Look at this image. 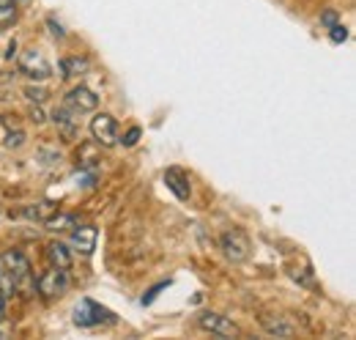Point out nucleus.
Here are the masks:
<instances>
[{
    "label": "nucleus",
    "mask_w": 356,
    "mask_h": 340,
    "mask_svg": "<svg viewBox=\"0 0 356 340\" xmlns=\"http://www.w3.org/2000/svg\"><path fill=\"white\" fill-rule=\"evenodd\" d=\"M47 261H49V266H58V269H72V263H74L72 250L63 242H49L47 245Z\"/></svg>",
    "instance_id": "9d476101"
},
{
    "label": "nucleus",
    "mask_w": 356,
    "mask_h": 340,
    "mask_svg": "<svg viewBox=\"0 0 356 340\" xmlns=\"http://www.w3.org/2000/svg\"><path fill=\"white\" fill-rule=\"evenodd\" d=\"M0 266L11 275L14 288H19V291H36V283L31 280V263H28V258L19 253V250H6V253L0 255Z\"/></svg>",
    "instance_id": "f257e3e1"
},
{
    "label": "nucleus",
    "mask_w": 356,
    "mask_h": 340,
    "mask_svg": "<svg viewBox=\"0 0 356 340\" xmlns=\"http://www.w3.org/2000/svg\"><path fill=\"white\" fill-rule=\"evenodd\" d=\"M264 327H266L268 335H277V338H291V335H293V327H291L288 321H282V318H277V321H266Z\"/></svg>",
    "instance_id": "dca6fc26"
},
{
    "label": "nucleus",
    "mask_w": 356,
    "mask_h": 340,
    "mask_svg": "<svg viewBox=\"0 0 356 340\" xmlns=\"http://www.w3.org/2000/svg\"><path fill=\"white\" fill-rule=\"evenodd\" d=\"M36 291L44 299H58L69 291V269H58L49 266L47 272H42L36 277Z\"/></svg>",
    "instance_id": "7ed1b4c3"
},
{
    "label": "nucleus",
    "mask_w": 356,
    "mask_h": 340,
    "mask_svg": "<svg viewBox=\"0 0 356 340\" xmlns=\"http://www.w3.org/2000/svg\"><path fill=\"white\" fill-rule=\"evenodd\" d=\"M72 116H74V113H72L69 107H60V110H55V113H52V121L60 127V132H63L66 137H72V134H74V118H72Z\"/></svg>",
    "instance_id": "2eb2a0df"
},
{
    "label": "nucleus",
    "mask_w": 356,
    "mask_h": 340,
    "mask_svg": "<svg viewBox=\"0 0 356 340\" xmlns=\"http://www.w3.org/2000/svg\"><path fill=\"white\" fill-rule=\"evenodd\" d=\"M165 184H168V190L176 195L178 201H186L189 192H192V190H189V178H186L178 168H170L168 173H165Z\"/></svg>",
    "instance_id": "9b49d317"
},
{
    "label": "nucleus",
    "mask_w": 356,
    "mask_h": 340,
    "mask_svg": "<svg viewBox=\"0 0 356 340\" xmlns=\"http://www.w3.org/2000/svg\"><path fill=\"white\" fill-rule=\"evenodd\" d=\"M90 137L99 143V146H113L115 140H118V121H115V116H110V113H96L93 118H90Z\"/></svg>",
    "instance_id": "423d86ee"
},
{
    "label": "nucleus",
    "mask_w": 356,
    "mask_h": 340,
    "mask_svg": "<svg viewBox=\"0 0 356 340\" xmlns=\"http://www.w3.org/2000/svg\"><path fill=\"white\" fill-rule=\"evenodd\" d=\"M3 316H6V297L0 294V318H3Z\"/></svg>",
    "instance_id": "5701e85b"
},
{
    "label": "nucleus",
    "mask_w": 356,
    "mask_h": 340,
    "mask_svg": "<svg viewBox=\"0 0 356 340\" xmlns=\"http://www.w3.org/2000/svg\"><path fill=\"white\" fill-rule=\"evenodd\" d=\"M220 247H222L225 258L233 261V263H241V261L250 258V239H247V233L238 231V228L225 231L222 239H220Z\"/></svg>",
    "instance_id": "20e7f679"
},
{
    "label": "nucleus",
    "mask_w": 356,
    "mask_h": 340,
    "mask_svg": "<svg viewBox=\"0 0 356 340\" xmlns=\"http://www.w3.org/2000/svg\"><path fill=\"white\" fill-rule=\"evenodd\" d=\"M96 239H99V233H96L93 225H74L72 228V247L77 253L90 255L96 250Z\"/></svg>",
    "instance_id": "1a4fd4ad"
},
{
    "label": "nucleus",
    "mask_w": 356,
    "mask_h": 340,
    "mask_svg": "<svg viewBox=\"0 0 356 340\" xmlns=\"http://www.w3.org/2000/svg\"><path fill=\"white\" fill-rule=\"evenodd\" d=\"M17 3H19V0H17Z\"/></svg>",
    "instance_id": "393cba45"
},
{
    "label": "nucleus",
    "mask_w": 356,
    "mask_h": 340,
    "mask_svg": "<svg viewBox=\"0 0 356 340\" xmlns=\"http://www.w3.org/2000/svg\"><path fill=\"white\" fill-rule=\"evenodd\" d=\"M19 72H22L25 77H31V80H47V77H52L49 61H47L42 52H36V49L22 52V58H19Z\"/></svg>",
    "instance_id": "0eeeda50"
},
{
    "label": "nucleus",
    "mask_w": 356,
    "mask_h": 340,
    "mask_svg": "<svg viewBox=\"0 0 356 340\" xmlns=\"http://www.w3.org/2000/svg\"><path fill=\"white\" fill-rule=\"evenodd\" d=\"M137 140H140V127H132L129 132H127V134H124V140H121V143H124L127 148H132Z\"/></svg>",
    "instance_id": "6ab92c4d"
},
{
    "label": "nucleus",
    "mask_w": 356,
    "mask_h": 340,
    "mask_svg": "<svg viewBox=\"0 0 356 340\" xmlns=\"http://www.w3.org/2000/svg\"><path fill=\"white\" fill-rule=\"evenodd\" d=\"M197 327L206 330V332H211V335H217V338H238L241 335V330L230 318H225L220 313H211V310H206V313L197 316Z\"/></svg>",
    "instance_id": "39448f33"
},
{
    "label": "nucleus",
    "mask_w": 356,
    "mask_h": 340,
    "mask_svg": "<svg viewBox=\"0 0 356 340\" xmlns=\"http://www.w3.org/2000/svg\"><path fill=\"white\" fill-rule=\"evenodd\" d=\"M44 225H47V231H52V233H63V231H72V228L77 225V217H74V214L58 212V214H52V217H47Z\"/></svg>",
    "instance_id": "ddd939ff"
},
{
    "label": "nucleus",
    "mask_w": 356,
    "mask_h": 340,
    "mask_svg": "<svg viewBox=\"0 0 356 340\" xmlns=\"http://www.w3.org/2000/svg\"><path fill=\"white\" fill-rule=\"evenodd\" d=\"M19 20V3L17 0H0V31L11 28Z\"/></svg>",
    "instance_id": "4468645a"
},
{
    "label": "nucleus",
    "mask_w": 356,
    "mask_h": 340,
    "mask_svg": "<svg viewBox=\"0 0 356 340\" xmlns=\"http://www.w3.org/2000/svg\"><path fill=\"white\" fill-rule=\"evenodd\" d=\"M0 272H3V266H0Z\"/></svg>",
    "instance_id": "b1692460"
},
{
    "label": "nucleus",
    "mask_w": 356,
    "mask_h": 340,
    "mask_svg": "<svg viewBox=\"0 0 356 340\" xmlns=\"http://www.w3.org/2000/svg\"><path fill=\"white\" fill-rule=\"evenodd\" d=\"M88 69H90V61L88 58H80V55H69V58L60 61L63 77H80V75H86Z\"/></svg>",
    "instance_id": "f8f14e48"
},
{
    "label": "nucleus",
    "mask_w": 356,
    "mask_h": 340,
    "mask_svg": "<svg viewBox=\"0 0 356 340\" xmlns=\"http://www.w3.org/2000/svg\"><path fill=\"white\" fill-rule=\"evenodd\" d=\"M72 321H74L77 327H83V330H90V327H102V324L115 321V316H113V310H107L104 304H99V302H93V299H80V302L74 304Z\"/></svg>",
    "instance_id": "f03ea898"
},
{
    "label": "nucleus",
    "mask_w": 356,
    "mask_h": 340,
    "mask_svg": "<svg viewBox=\"0 0 356 340\" xmlns=\"http://www.w3.org/2000/svg\"><path fill=\"white\" fill-rule=\"evenodd\" d=\"M25 96H28L31 102H36V105L47 102V91L44 88H36V85H28V88H25Z\"/></svg>",
    "instance_id": "a211bd4d"
},
{
    "label": "nucleus",
    "mask_w": 356,
    "mask_h": 340,
    "mask_svg": "<svg viewBox=\"0 0 356 340\" xmlns=\"http://www.w3.org/2000/svg\"><path fill=\"white\" fill-rule=\"evenodd\" d=\"M334 22H337V11H334V8H329V11H323V14H321V25L332 28Z\"/></svg>",
    "instance_id": "aec40b11"
},
{
    "label": "nucleus",
    "mask_w": 356,
    "mask_h": 340,
    "mask_svg": "<svg viewBox=\"0 0 356 340\" xmlns=\"http://www.w3.org/2000/svg\"><path fill=\"white\" fill-rule=\"evenodd\" d=\"M47 25L52 28V36H58V39H63V36H66V33H63V28H60V25H55V20H47Z\"/></svg>",
    "instance_id": "412c9836"
},
{
    "label": "nucleus",
    "mask_w": 356,
    "mask_h": 340,
    "mask_svg": "<svg viewBox=\"0 0 356 340\" xmlns=\"http://www.w3.org/2000/svg\"><path fill=\"white\" fill-rule=\"evenodd\" d=\"M66 107L72 110V113H93L96 107H99V96L86 88V85H74L69 93H66Z\"/></svg>",
    "instance_id": "6e6552de"
},
{
    "label": "nucleus",
    "mask_w": 356,
    "mask_h": 340,
    "mask_svg": "<svg viewBox=\"0 0 356 340\" xmlns=\"http://www.w3.org/2000/svg\"><path fill=\"white\" fill-rule=\"evenodd\" d=\"M329 39H332V44H343L348 39V28L340 25V22H334V25L329 28Z\"/></svg>",
    "instance_id": "f3484780"
},
{
    "label": "nucleus",
    "mask_w": 356,
    "mask_h": 340,
    "mask_svg": "<svg viewBox=\"0 0 356 340\" xmlns=\"http://www.w3.org/2000/svg\"><path fill=\"white\" fill-rule=\"evenodd\" d=\"M31 121H36V124H44V113H42L39 107H33V110H31Z\"/></svg>",
    "instance_id": "4be33fe9"
}]
</instances>
